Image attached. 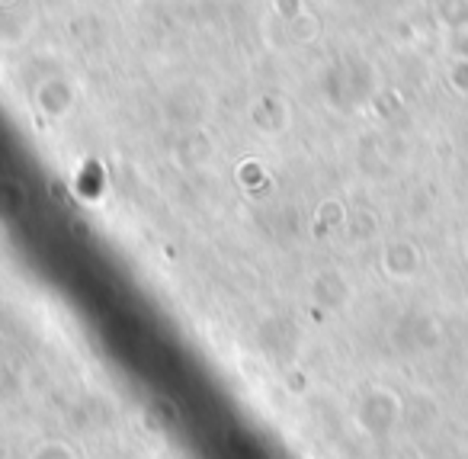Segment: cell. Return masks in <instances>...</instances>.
Listing matches in <instances>:
<instances>
[{
    "instance_id": "obj_1",
    "label": "cell",
    "mask_w": 468,
    "mask_h": 459,
    "mask_svg": "<svg viewBox=\"0 0 468 459\" xmlns=\"http://www.w3.org/2000/svg\"><path fill=\"white\" fill-rule=\"evenodd\" d=\"M453 84H455L459 90H465V94H468V62H462L459 68L453 71Z\"/></svg>"
}]
</instances>
